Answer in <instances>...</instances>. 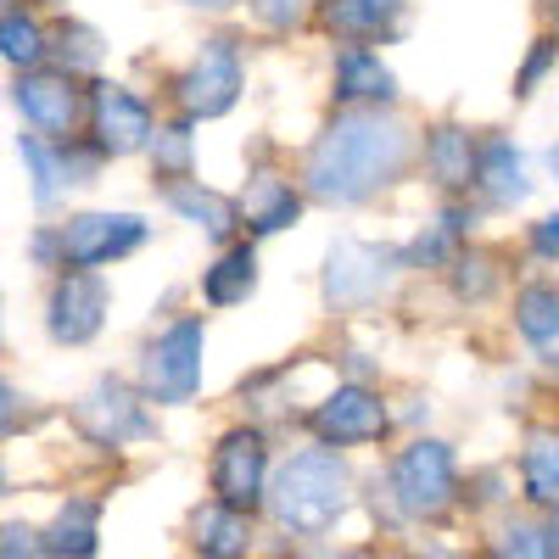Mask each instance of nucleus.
<instances>
[{
  "mask_svg": "<svg viewBox=\"0 0 559 559\" xmlns=\"http://www.w3.org/2000/svg\"><path fill=\"white\" fill-rule=\"evenodd\" d=\"M241 207H247V224H252V236H274V229L297 224V213H302V197L292 191L286 179H274V174H258V179L247 185Z\"/></svg>",
  "mask_w": 559,
  "mask_h": 559,
  "instance_id": "nucleus-18",
  "label": "nucleus"
},
{
  "mask_svg": "<svg viewBox=\"0 0 559 559\" xmlns=\"http://www.w3.org/2000/svg\"><path fill=\"white\" fill-rule=\"evenodd\" d=\"M403 252L397 247H376V241H336L331 258H324V302L336 308H353V302H369L386 280L397 274Z\"/></svg>",
  "mask_w": 559,
  "mask_h": 559,
  "instance_id": "nucleus-6",
  "label": "nucleus"
},
{
  "mask_svg": "<svg viewBox=\"0 0 559 559\" xmlns=\"http://www.w3.org/2000/svg\"><path fill=\"white\" fill-rule=\"evenodd\" d=\"M241 96V57H236V45L229 39H207L202 45V57L185 68L179 79V102L191 118H224L229 107H236Z\"/></svg>",
  "mask_w": 559,
  "mask_h": 559,
  "instance_id": "nucleus-8",
  "label": "nucleus"
},
{
  "mask_svg": "<svg viewBox=\"0 0 559 559\" xmlns=\"http://www.w3.org/2000/svg\"><path fill=\"white\" fill-rule=\"evenodd\" d=\"M532 247H537L543 258H559V213H548V218L532 229Z\"/></svg>",
  "mask_w": 559,
  "mask_h": 559,
  "instance_id": "nucleus-35",
  "label": "nucleus"
},
{
  "mask_svg": "<svg viewBox=\"0 0 559 559\" xmlns=\"http://www.w3.org/2000/svg\"><path fill=\"white\" fill-rule=\"evenodd\" d=\"M419 559H459V554H453V548H426Z\"/></svg>",
  "mask_w": 559,
  "mask_h": 559,
  "instance_id": "nucleus-37",
  "label": "nucleus"
},
{
  "mask_svg": "<svg viewBox=\"0 0 559 559\" xmlns=\"http://www.w3.org/2000/svg\"><path fill=\"white\" fill-rule=\"evenodd\" d=\"M515 324H521V336H526L548 364H559V358H554V353H559V292L526 286V292L515 297Z\"/></svg>",
  "mask_w": 559,
  "mask_h": 559,
  "instance_id": "nucleus-21",
  "label": "nucleus"
},
{
  "mask_svg": "<svg viewBox=\"0 0 559 559\" xmlns=\"http://www.w3.org/2000/svg\"><path fill=\"white\" fill-rule=\"evenodd\" d=\"M548 168H554V179H559V146H554V152H548Z\"/></svg>",
  "mask_w": 559,
  "mask_h": 559,
  "instance_id": "nucleus-39",
  "label": "nucleus"
},
{
  "mask_svg": "<svg viewBox=\"0 0 559 559\" xmlns=\"http://www.w3.org/2000/svg\"><path fill=\"white\" fill-rule=\"evenodd\" d=\"M90 129H96V152L107 157H129L140 146H152V107L129 96L123 84H96V102H90Z\"/></svg>",
  "mask_w": 559,
  "mask_h": 559,
  "instance_id": "nucleus-11",
  "label": "nucleus"
},
{
  "mask_svg": "<svg viewBox=\"0 0 559 559\" xmlns=\"http://www.w3.org/2000/svg\"><path fill=\"white\" fill-rule=\"evenodd\" d=\"M202 347H207L202 319L168 324L146 347V358H140V386H146V397L152 403H191L202 386Z\"/></svg>",
  "mask_w": 559,
  "mask_h": 559,
  "instance_id": "nucleus-3",
  "label": "nucleus"
},
{
  "mask_svg": "<svg viewBox=\"0 0 559 559\" xmlns=\"http://www.w3.org/2000/svg\"><path fill=\"white\" fill-rule=\"evenodd\" d=\"M213 492H218V503L241 509V515H252V509H258V498L269 492V448H263V431L236 426V431L218 437V448H213Z\"/></svg>",
  "mask_w": 559,
  "mask_h": 559,
  "instance_id": "nucleus-5",
  "label": "nucleus"
},
{
  "mask_svg": "<svg viewBox=\"0 0 559 559\" xmlns=\"http://www.w3.org/2000/svg\"><path fill=\"white\" fill-rule=\"evenodd\" d=\"M96 537H102V503L96 498H68L57 509L51 532H45V543H51L57 559H90L96 554Z\"/></svg>",
  "mask_w": 559,
  "mask_h": 559,
  "instance_id": "nucleus-17",
  "label": "nucleus"
},
{
  "mask_svg": "<svg viewBox=\"0 0 559 559\" xmlns=\"http://www.w3.org/2000/svg\"><path fill=\"white\" fill-rule=\"evenodd\" d=\"M0 51H7V62L12 68H34L51 45H45V34H39V23L34 17H23V12H7V23H0Z\"/></svg>",
  "mask_w": 559,
  "mask_h": 559,
  "instance_id": "nucleus-26",
  "label": "nucleus"
},
{
  "mask_svg": "<svg viewBox=\"0 0 559 559\" xmlns=\"http://www.w3.org/2000/svg\"><path fill=\"white\" fill-rule=\"evenodd\" d=\"M269 509L286 532H302V537L331 532L347 509V464L331 448H308L286 459L280 476L269 481Z\"/></svg>",
  "mask_w": 559,
  "mask_h": 559,
  "instance_id": "nucleus-2",
  "label": "nucleus"
},
{
  "mask_svg": "<svg viewBox=\"0 0 559 559\" xmlns=\"http://www.w3.org/2000/svg\"><path fill=\"white\" fill-rule=\"evenodd\" d=\"M152 146H157V174H168V185L185 179V168H191V129L168 123V129H157Z\"/></svg>",
  "mask_w": 559,
  "mask_h": 559,
  "instance_id": "nucleus-29",
  "label": "nucleus"
},
{
  "mask_svg": "<svg viewBox=\"0 0 559 559\" xmlns=\"http://www.w3.org/2000/svg\"><path fill=\"white\" fill-rule=\"evenodd\" d=\"M554 51H559V45L554 39H537L532 45V57H526V68H521V79H515V90H521V96H532V84L548 73V62H554Z\"/></svg>",
  "mask_w": 559,
  "mask_h": 559,
  "instance_id": "nucleus-34",
  "label": "nucleus"
},
{
  "mask_svg": "<svg viewBox=\"0 0 559 559\" xmlns=\"http://www.w3.org/2000/svg\"><path fill=\"white\" fill-rule=\"evenodd\" d=\"M408 163V129L386 112H342L308 152V191L319 202L353 207L392 185Z\"/></svg>",
  "mask_w": 559,
  "mask_h": 559,
  "instance_id": "nucleus-1",
  "label": "nucleus"
},
{
  "mask_svg": "<svg viewBox=\"0 0 559 559\" xmlns=\"http://www.w3.org/2000/svg\"><path fill=\"white\" fill-rule=\"evenodd\" d=\"M308 426H313L319 442H336V448L342 442H376L386 431V408L369 386H336L308 414Z\"/></svg>",
  "mask_w": 559,
  "mask_h": 559,
  "instance_id": "nucleus-12",
  "label": "nucleus"
},
{
  "mask_svg": "<svg viewBox=\"0 0 559 559\" xmlns=\"http://www.w3.org/2000/svg\"><path fill=\"white\" fill-rule=\"evenodd\" d=\"M23 163L34 168V202L51 207L62 197V185H84L96 174V157L79 152L73 140H39V134H23Z\"/></svg>",
  "mask_w": 559,
  "mask_h": 559,
  "instance_id": "nucleus-14",
  "label": "nucleus"
},
{
  "mask_svg": "<svg viewBox=\"0 0 559 559\" xmlns=\"http://www.w3.org/2000/svg\"><path fill=\"white\" fill-rule=\"evenodd\" d=\"M548 532H554V543H559V509H554V526H548Z\"/></svg>",
  "mask_w": 559,
  "mask_h": 559,
  "instance_id": "nucleus-40",
  "label": "nucleus"
},
{
  "mask_svg": "<svg viewBox=\"0 0 559 559\" xmlns=\"http://www.w3.org/2000/svg\"><path fill=\"white\" fill-rule=\"evenodd\" d=\"M336 96L342 102H392L397 96V79H392V68L376 51L347 45V51L336 57Z\"/></svg>",
  "mask_w": 559,
  "mask_h": 559,
  "instance_id": "nucleus-16",
  "label": "nucleus"
},
{
  "mask_svg": "<svg viewBox=\"0 0 559 559\" xmlns=\"http://www.w3.org/2000/svg\"><path fill=\"white\" fill-rule=\"evenodd\" d=\"M426 163L437 174V185H448V191H459V185H476V163H481V146L464 129L442 123L431 134V146H426Z\"/></svg>",
  "mask_w": 559,
  "mask_h": 559,
  "instance_id": "nucleus-20",
  "label": "nucleus"
},
{
  "mask_svg": "<svg viewBox=\"0 0 559 559\" xmlns=\"http://www.w3.org/2000/svg\"><path fill=\"white\" fill-rule=\"evenodd\" d=\"M0 559H57L51 554V543H45L39 532H28V526H7V537H0Z\"/></svg>",
  "mask_w": 559,
  "mask_h": 559,
  "instance_id": "nucleus-31",
  "label": "nucleus"
},
{
  "mask_svg": "<svg viewBox=\"0 0 559 559\" xmlns=\"http://www.w3.org/2000/svg\"><path fill=\"white\" fill-rule=\"evenodd\" d=\"M185 7H202V12H229L236 0H185Z\"/></svg>",
  "mask_w": 559,
  "mask_h": 559,
  "instance_id": "nucleus-36",
  "label": "nucleus"
},
{
  "mask_svg": "<svg viewBox=\"0 0 559 559\" xmlns=\"http://www.w3.org/2000/svg\"><path fill=\"white\" fill-rule=\"evenodd\" d=\"M521 476H526V498L559 509V431H532L526 453H521Z\"/></svg>",
  "mask_w": 559,
  "mask_h": 559,
  "instance_id": "nucleus-24",
  "label": "nucleus"
},
{
  "mask_svg": "<svg viewBox=\"0 0 559 559\" xmlns=\"http://www.w3.org/2000/svg\"><path fill=\"white\" fill-rule=\"evenodd\" d=\"M168 207L179 218H191L197 229H207L213 241H224L229 229H236V202H224L218 191H207L202 179H174L168 185Z\"/></svg>",
  "mask_w": 559,
  "mask_h": 559,
  "instance_id": "nucleus-19",
  "label": "nucleus"
},
{
  "mask_svg": "<svg viewBox=\"0 0 559 559\" xmlns=\"http://www.w3.org/2000/svg\"><path fill=\"white\" fill-rule=\"evenodd\" d=\"M102 319H107V286H102V274H90V269L62 274L57 292H51V308H45V331H51V342L84 347L90 336L102 331Z\"/></svg>",
  "mask_w": 559,
  "mask_h": 559,
  "instance_id": "nucleus-10",
  "label": "nucleus"
},
{
  "mask_svg": "<svg viewBox=\"0 0 559 559\" xmlns=\"http://www.w3.org/2000/svg\"><path fill=\"white\" fill-rule=\"evenodd\" d=\"M503 559H559L554 532L532 526V521H509L503 526Z\"/></svg>",
  "mask_w": 559,
  "mask_h": 559,
  "instance_id": "nucleus-28",
  "label": "nucleus"
},
{
  "mask_svg": "<svg viewBox=\"0 0 559 559\" xmlns=\"http://www.w3.org/2000/svg\"><path fill=\"white\" fill-rule=\"evenodd\" d=\"M57 57H62V73H68V79L102 68V34L84 28V23H62V28H57Z\"/></svg>",
  "mask_w": 559,
  "mask_h": 559,
  "instance_id": "nucleus-27",
  "label": "nucleus"
},
{
  "mask_svg": "<svg viewBox=\"0 0 559 559\" xmlns=\"http://www.w3.org/2000/svg\"><path fill=\"white\" fill-rule=\"evenodd\" d=\"M12 102H17L23 123H34L45 140H68L79 123V90L68 73H23L12 84Z\"/></svg>",
  "mask_w": 559,
  "mask_h": 559,
  "instance_id": "nucleus-13",
  "label": "nucleus"
},
{
  "mask_svg": "<svg viewBox=\"0 0 559 559\" xmlns=\"http://www.w3.org/2000/svg\"><path fill=\"white\" fill-rule=\"evenodd\" d=\"M453 241H459L453 229H448V224H437V229H426V236H419V241H414V247L403 252V263H442Z\"/></svg>",
  "mask_w": 559,
  "mask_h": 559,
  "instance_id": "nucleus-32",
  "label": "nucleus"
},
{
  "mask_svg": "<svg viewBox=\"0 0 559 559\" xmlns=\"http://www.w3.org/2000/svg\"><path fill=\"white\" fill-rule=\"evenodd\" d=\"M476 191L492 202V207H515V202H526V157H521V146L515 140H487L481 146V163H476Z\"/></svg>",
  "mask_w": 559,
  "mask_h": 559,
  "instance_id": "nucleus-15",
  "label": "nucleus"
},
{
  "mask_svg": "<svg viewBox=\"0 0 559 559\" xmlns=\"http://www.w3.org/2000/svg\"><path fill=\"white\" fill-rule=\"evenodd\" d=\"M252 286H258V258H252V247L224 252V258L202 274V297H207L213 308H236V302H247Z\"/></svg>",
  "mask_w": 559,
  "mask_h": 559,
  "instance_id": "nucleus-22",
  "label": "nucleus"
},
{
  "mask_svg": "<svg viewBox=\"0 0 559 559\" xmlns=\"http://www.w3.org/2000/svg\"><path fill=\"white\" fill-rule=\"evenodd\" d=\"M392 498L408 515H442L453 503V448L437 437H419L392 464Z\"/></svg>",
  "mask_w": 559,
  "mask_h": 559,
  "instance_id": "nucleus-4",
  "label": "nucleus"
},
{
  "mask_svg": "<svg viewBox=\"0 0 559 559\" xmlns=\"http://www.w3.org/2000/svg\"><path fill=\"white\" fill-rule=\"evenodd\" d=\"M191 532H197V548H207V559H236L247 548V515L218 498L191 515Z\"/></svg>",
  "mask_w": 559,
  "mask_h": 559,
  "instance_id": "nucleus-23",
  "label": "nucleus"
},
{
  "mask_svg": "<svg viewBox=\"0 0 559 559\" xmlns=\"http://www.w3.org/2000/svg\"><path fill=\"white\" fill-rule=\"evenodd\" d=\"M397 0H331V28L336 34H353V39H369L397 23Z\"/></svg>",
  "mask_w": 559,
  "mask_h": 559,
  "instance_id": "nucleus-25",
  "label": "nucleus"
},
{
  "mask_svg": "<svg viewBox=\"0 0 559 559\" xmlns=\"http://www.w3.org/2000/svg\"><path fill=\"white\" fill-rule=\"evenodd\" d=\"M252 12H258L269 28H292V23L308 12V0H252Z\"/></svg>",
  "mask_w": 559,
  "mask_h": 559,
  "instance_id": "nucleus-33",
  "label": "nucleus"
},
{
  "mask_svg": "<svg viewBox=\"0 0 559 559\" xmlns=\"http://www.w3.org/2000/svg\"><path fill=\"white\" fill-rule=\"evenodd\" d=\"M140 241H146V218L140 213H79L62 229V263L68 269H96V263L134 252Z\"/></svg>",
  "mask_w": 559,
  "mask_h": 559,
  "instance_id": "nucleus-9",
  "label": "nucleus"
},
{
  "mask_svg": "<svg viewBox=\"0 0 559 559\" xmlns=\"http://www.w3.org/2000/svg\"><path fill=\"white\" fill-rule=\"evenodd\" d=\"M308 559H353V554H336V548H319V554H308Z\"/></svg>",
  "mask_w": 559,
  "mask_h": 559,
  "instance_id": "nucleus-38",
  "label": "nucleus"
},
{
  "mask_svg": "<svg viewBox=\"0 0 559 559\" xmlns=\"http://www.w3.org/2000/svg\"><path fill=\"white\" fill-rule=\"evenodd\" d=\"M453 292H459V297H487V292H492V263H487L481 252H464V258L453 263Z\"/></svg>",
  "mask_w": 559,
  "mask_h": 559,
  "instance_id": "nucleus-30",
  "label": "nucleus"
},
{
  "mask_svg": "<svg viewBox=\"0 0 559 559\" xmlns=\"http://www.w3.org/2000/svg\"><path fill=\"white\" fill-rule=\"evenodd\" d=\"M73 419H79V431L96 442V448H123V442L152 437L146 408H140V397H134L118 376H102L96 386H90V392L79 397Z\"/></svg>",
  "mask_w": 559,
  "mask_h": 559,
  "instance_id": "nucleus-7",
  "label": "nucleus"
}]
</instances>
